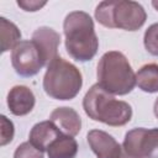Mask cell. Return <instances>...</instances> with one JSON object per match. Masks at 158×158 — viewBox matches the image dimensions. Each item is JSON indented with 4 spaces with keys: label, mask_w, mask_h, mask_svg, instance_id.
<instances>
[{
    "label": "cell",
    "mask_w": 158,
    "mask_h": 158,
    "mask_svg": "<svg viewBox=\"0 0 158 158\" xmlns=\"http://www.w3.org/2000/svg\"><path fill=\"white\" fill-rule=\"evenodd\" d=\"M63 30L68 53L77 60H90L98 52L99 41L94 31V22L89 14L73 11L67 15Z\"/></svg>",
    "instance_id": "obj_1"
},
{
    "label": "cell",
    "mask_w": 158,
    "mask_h": 158,
    "mask_svg": "<svg viewBox=\"0 0 158 158\" xmlns=\"http://www.w3.org/2000/svg\"><path fill=\"white\" fill-rule=\"evenodd\" d=\"M85 114L95 120L110 126H122L131 120V106L121 100H116L99 84L93 85L83 100Z\"/></svg>",
    "instance_id": "obj_2"
},
{
    "label": "cell",
    "mask_w": 158,
    "mask_h": 158,
    "mask_svg": "<svg viewBox=\"0 0 158 158\" xmlns=\"http://www.w3.org/2000/svg\"><path fill=\"white\" fill-rule=\"evenodd\" d=\"M99 85L112 95H125L136 85L133 73L127 58L117 51L105 53L98 64Z\"/></svg>",
    "instance_id": "obj_3"
},
{
    "label": "cell",
    "mask_w": 158,
    "mask_h": 158,
    "mask_svg": "<svg viewBox=\"0 0 158 158\" xmlns=\"http://www.w3.org/2000/svg\"><path fill=\"white\" fill-rule=\"evenodd\" d=\"M83 84L79 69L60 57L48 65L43 78V89L47 95L58 100H70L79 93Z\"/></svg>",
    "instance_id": "obj_4"
},
{
    "label": "cell",
    "mask_w": 158,
    "mask_h": 158,
    "mask_svg": "<svg viewBox=\"0 0 158 158\" xmlns=\"http://www.w3.org/2000/svg\"><path fill=\"white\" fill-rule=\"evenodd\" d=\"M11 63L15 72L22 77H32L47 64L41 49L32 40L20 41L12 48Z\"/></svg>",
    "instance_id": "obj_5"
},
{
    "label": "cell",
    "mask_w": 158,
    "mask_h": 158,
    "mask_svg": "<svg viewBox=\"0 0 158 158\" xmlns=\"http://www.w3.org/2000/svg\"><path fill=\"white\" fill-rule=\"evenodd\" d=\"M123 151L136 158H158V128H133L126 133Z\"/></svg>",
    "instance_id": "obj_6"
},
{
    "label": "cell",
    "mask_w": 158,
    "mask_h": 158,
    "mask_svg": "<svg viewBox=\"0 0 158 158\" xmlns=\"http://www.w3.org/2000/svg\"><path fill=\"white\" fill-rule=\"evenodd\" d=\"M146 21V11L136 1L120 0L114 5V25L115 27L135 31Z\"/></svg>",
    "instance_id": "obj_7"
},
{
    "label": "cell",
    "mask_w": 158,
    "mask_h": 158,
    "mask_svg": "<svg viewBox=\"0 0 158 158\" xmlns=\"http://www.w3.org/2000/svg\"><path fill=\"white\" fill-rule=\"evenodd\" d=\"M86 138L98 158H118L121 156V146L109 133L100 130H93L88 133Z\"/></svg>",
    "instance_id": "obj_8"
},
{
    "label": "cell",
    "mask_w": 158,
    "mask_h": 158,
    "mask_svg": "<svg viewBox=\"0 0 158 158\" xmlns=\"http://www.w3.org/2000/svg\"><path fill=\"white\" fill-rule=\"evenodd\" d=\"M7 106L16 116H23L32 111L35 106V95L25 85L14 86L7 95Z\"/></svg>",
    "instance_id": "obj_9"
},
{
    "label": "cell",
    "mask_w": 158,
    "mask_h": 158,
    "mask_svg": "<svg viewBox=\"0 0 158 158\" xmlns=\"http://www.w3.org/2000/svg\"><path fill=\"white\" fill-rule=\"evenodd\" d=\"M32 41L41 49L47 65L57 58V49L60 43V36L53 28L49 27H40L32 35Z\"/></svg>",
    "instance_id": "obj_10"
},
{
    "label": "cell",
    "mask_w": 158,
    "mask_h": 158,
    "mask_svg": "<svg viewBox=\"0 0 158 158\" xmlns=\"http://www.w3.org/2000/svg\"><path fill=\"white\" fill-rule=\"evenodd\" d=\"M49 120L57 126V128L67 136H75L79 133L81 127V120L78 112L72 107H57Z\"/></svg>",
    "instance_id": "obj_11"
},
{
    "label": "cell",
    "mask_w": 158,
    "mask_h": 158,
    "mask_svg": "<svg viewBox=\"0 0 158 158\" xmlns=\"http://www.w3.org/2000/svg\"><path fill=\"white\" fill-rule=\"evenodd\" d=\"M63 135L57 126L51 121H42L40 123H36L31 132H30V142L40 151L44 152L48 151L49 146L60 136Z\"/></svg>",
    "instance_id": "obj_12"
},
{
    "label": "cell",
    "mask_w": 158,
    "mask_h": 158,
    "mask_svg": "<svg viewBox=\"0 0 158 158\" xmlns=\"http://www.w3.org/2000/svg\"><path fill=\"white\" fill-rule=\"evenodd\" d=\"M49 158H75L78 153L77 141L72 136L60 135L47 151Z\"/></svg>",
    "instance_id": "obj_13"
},
{
    "label": "cell",
    "mask_w": 158,
    "mask_h": 158,
    "mask_svg": "<svg viewBox=\"0 0 158 158\" xmlns=\"http://www.w3.org/2000/svg\"><path fill=\"white\" fill-rule=\"evenodd\" d=\"M136 84L146 93L158 91V64L143 65L136 74Z\"/></svg>",
    "instance_id": "obj_14"
},
{
    "label": "cell",
    "mask_w": 158,
    "mask_h": 158,
    "mask_svg": "<svg viewBox=\"0 0 158 158\" xmlns=\"http://www.w3.org/2000/svg\"><path fill=\"white\" fill-rule=\"evenodd\" d=\"M21 33L16 25L1 17V52H6L10 48H14L20 42Z\"/></svg>",
    "instance_id": "obj_15"
},
{
    "label": "cell",
    "mask_w": 158,
    "mask_h": 158,
    "mask_svg": "<svg viewBox=\"0 0 158 158\" xmlns=\"http://www.w3.org/2000/svg\"><path fill=\"white\" fill-rule=\"evenodd\" d=\"M114 5H115V1H102L96 6L95 17L105 27L115 28V25H114Z\"/></svg>",
    "instance_id": "obj_16"
},
{
    "label": "cell",
    "mask_w": 158,
    "mask_h": 158,
    "mask_svg": "<svg viewBox=\"0 0 158 158\" xmlns=\"http://www.w3.org/2000/svg\"><path fill=\"white\" fill-rule=\"evenodd\" d=\"M144 47L151 54L158 56V22L147 28L144 33Z\"/></svg>",
    "instance_id": "obj_17"
},
{
    "label": "cell",
    "mask_w": 158,
    "mask_h": 158,
    "mask_svg": "<svg viewBox=\"0 0 158 158\" xmlns=\"http://www.w3.org/2000/svg\"><path fill=\"white\" fill-rule=\"evenodd\" d=\"M14 158H43V152L37 149L28 141V142H23L16 148Z\"/></svg>",
    "instance_id": "obj_18"
},
{
    "label": "cell",
    "mask_w": 158,
    "mask_h": 158,
    "mask_svg": "<svg viewBox=\"0 0 158 158\" xmlns=\"http://www.w3.org/2000/svg\"><path fill=\"white\" fill-rule=\"evenodd\" d=\"M14 137V125L6 116H1V146L7 144Z\"/></svg>",
    "instance_id": "obj_19"
},
{
    "label": "cell",
    "mask_w": 158,
    "mask_h": 158,
    "mask_svg": "<svg viewBox=\"0 0 158 158\" xmlns=\"http://www.w3.org/2000/svg\"><path fill=\"white\" fill-rule=\"evenodd\" d=\"M17 5L25 11H37L46 5L44 1H17Z\"/></svg>",
    "instance_id": "obj_20"
},
{
    "label": "cell",
    "mask_w": 158,
    "mask_h": 158,
    "mask_svg": "<svg viewBox=\"0 0 158 158\" xmlns=\"http://www.w3.org/2000/svg\"><path fill=\"white\" fill-rule=\"evenodd\" d=\"M118 158H136V157H132V156H130V154H127L123 149H122V152H121V156L118 157Z\"/></svg>",
    "instance_id": "obj_21"
},
{
    "label": "cell",
    "mask_w": 158,
    "mask_h": 158,
    "mask_svg": "<svg viewBox=\"0 0 158 158\" xmlns=\"http://www.w3.org/2000/svg\"><path fill=\"white\" fill-rule=\"evenodd\" d=\"M154 115H156L157 118H158V98H157V100H156V102H154Z\"/></svg>",
    "instance_id": "obj_22"
},
{
    "label": "cell",
    "mask_w": 158,
    "mask_h": 158,
    "mask_svg": "<svg viewBox=\"0 0 158 158\" xmlns=\"http://www.w3.org/2000/svg\"><path fill=\"white\" fill-rule=\"evenodd\" d=\"M152 5H153V6L157 9V11H158V1H153V2H152Z\"/></svg>",
    "instance_id": "obj_23"
}]
</instances>
